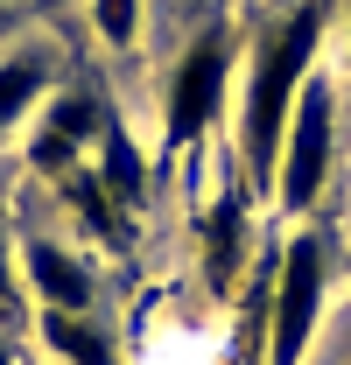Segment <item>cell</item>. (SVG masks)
<instances>
[{
	"instance_id": "1",
	"label": "cell",
	"mask_w": 351,
	"mask_h": 365,
	"mask_svg": "<svg viewBox=\"0 0 351 365\" xmlns=\"http://www.w3.org/2000/svg\"><path fill=\"white\" fill-rule=\"evenodd\" d=\"M323 29H330V7L323 0H302L288 14L267 21V36L253 43L246 71H239V169H246V190L267 197L274 190V155H281V134L295 120V98L316 78V56H323Z\"/></svg>"
},
{
	"instance_id": "2",
	"label": "cell",
	"mask_w": 351,
	"mask_h": 365,
	"mask_svg": "<svg viewBox=\"0 0 351 365\" xmlns=\"http://www.w3.org/2000/svg\"><path fill=\"white\" fill-rule=\"evenodd\" d=\"M337 232L302 218V225L281 239V260H274V288H267V344L260 365H309L323 317H330V288H337Z\"/></svg>"
},
{
	"instance_id": "3",
	"label": "cell",
	"mask_w": 351,
	"mask_h": 365,
	"mask_svg": "<svg viewBox=\"0 0 351 365\" xmlns=\"http://www.w3.org/2000/svg\"><path fill=\"white\" fill-rule=\"evenodd\" d=\"M345 106H337V85L330 78H309L302 98H295V120L281 134V155H274V204L288 218H309L323 204V190L337 176V148H345Z\"/></svg>"
},
{
	"instance_id": "4",
	"label": "cell",
	"mask_w": 351,
	"mask_h": 365,
	"mask_svg": "<svg viewBox=\"0 0 351 365\" xmlns=\"http://www.w3.org/2000/svg\"><path fill=\"white\" fill-rule=\"evenodd\" d=\"M232 78H239V43L232 29H204L197 43L176 56L169 85H162V155H197V140L218 127L225 98H232Z\"/></svg>"
},
{
	"instance_id": "5",
	"label": "cell",
	"mask_w": 351,
	"mask_h": 365,
	"mask_svg": "<svg viewBox=\"0 0 351 365\" xmlns=\"http://www.w3.org/2000/svg\"><path fill=\"white\" fill-rule=\"evenodd\" d=\"M106 127V106L85 98V91H63V98H49L43 113L29 120V169L36 176H78V162L91 155V140Z\"/></svg>"
},
{
	"instance_id": "6",
	"label": "cell",
	"mask_w": 351,
	"mask_h": 365,
	"mask_svg": "<svg viewBox=\"0 0 351 365\" xmlns=\"http://www.w3.org/2000/svg\"><path fill=\"white\" fill-rule=\"evenodd\" d=\"M14 253H21V295L36 302V309H98V274L85 267V253L78 246H63V239H14Z\"/></svg>"
},
{
	"instance_id": "7",
	"label": "cell",
	"mask_w": 351,
	"mask_h": 365,
	"mask_svg": "<svg viewBox=\"0 0 351 365\" xmlns=\"http://www.w3.org/2000/svg\"><path fill=\"white\" fill-rule=\"evenodd\" d=\"M246 197L253 190H225L218 204H204V225H197V274L211 295H232V281L246 267Z\"/></svg>"
},
{
	"instance_id": "8",
	"label": "cell",
	"mask_w": 351,
	"mask_h": 365,
	"mask_svg": "<svg viewBox=\"0 0 351 365\" xmlns=\"http://www.w3.org/2000/svg\"><path fill=\"white\" fill-rule=\"evenodd\" d=\"M91 182L106 190V204L120 211V218H133L141 204H148V155H141V140L106 113V127H98V140H91Z\"/></svg>"
},
{
	"instance_id": "9",
	"label": "cell",
	"mask_w": 351,
	"mask_h": 365,
	"mask_svg": "<svg viewBox=\"0 0 351 365\" xmlns=\"http://www.w3.org/2000/svg\"><path fill=\"white\" fill-rule=\"evenodd\" d=\"M36 344L56 365H120V337L106 330L98 309H36Z\"/></svg>"
},
{
	"instance_id": "10",
	"label": "cell",
	"mask_w": 351,
	"mask_h": 365,
	"mask_svg": "<svg viewBox=\"0 0 351 365\" xmlns=\"http://www.w3.org/2000/svg\"><path fill=\"white\" fill-rule=\"evenodd\" d=\"M43 98H49V63L36 56V49L0 56V148L43 113Z\"/></svg>"
},
{
	"instance_id": "11",
	"label": "cell",
	"mask_w": 351,
	"mask_h": 365,
	"mask_svg": "<svg viewBox=\"0 0 351 365\" xmlns=\"http://www.w3.org/2000/svg\"><path fill=\"white\" fill-rule=\"evenodd\" d=\"M91 7V36L106 49H133L141 43V0H85Z\"/></svg>"
},
{
	"instance_id": "12",
	"label": "cell",
	"mask_w": 351,
	"mask_h": 365,
	"mask_svg": "<svg viewBox=\"0 0 351 365\" xmlns=\"http://www.w3.org/2000/svg\"><path fill=\"white\" fill-rule=\"evenodd\" d=\"M21 309V253H14V232L0 218V317H14Z\"/></svg>"
},
{
	"instance_id": "13",
	"label": "cell",
	"mask_w": 351,
	"mask_h": 365,
	"mask_svg": "<svg viewBox=\"0 0 351 365\" xmlns=\"http://www.w3.org/2000/svg\"><path fill=\"white\" fill-rule=\"evenodd\" d=\"M0 365H21V351H14V337L0 330Z\"/></svg>"
},
{
	"instance_id": "14",
	"label": "cell",
	"mask_w": 351,
	"mask_h": 365,
	"mask_svg": "<svg viewBox=\"0 0 351 365\" xmlns=\"http://www.w3.org/2000/svg\"><path fill=\"white\" fill-rule=\"evenodd\" d=\"M345 36H351V7H345Z\"/></svg>"
}]
</instances>
